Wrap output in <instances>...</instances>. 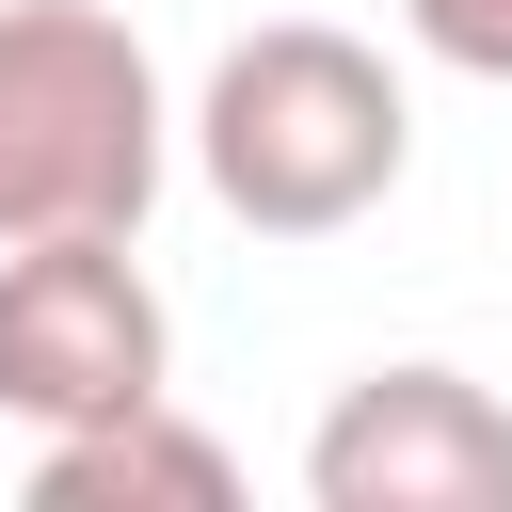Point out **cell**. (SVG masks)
I'll return each instance as SVG.
<instances>
[{"label":"cell","mask_w":512,"mask_h":512,"mask_svg":"<svg viewBox=\"0 0 512 512\" xmlns=\"http://www.w3.org/2000/svg\"><path fill=\"white\" fill-rule=\"evenodd\" d=\"M400 160H416V96H400V64H384L368 32H336V16L240 32V48L208 64V96H192V176H208L224 224H256V240H336V224H368V208L400 192Z\"/></svg>","instance_id":"1"},{"label":"cell","mask_w":512,"mask_h":512,"mask_svg":"<svg viewBox=\"0 0 512 512\" xmlns=\"http://www.w3.org/2000/svg\"><path fill=\"white\" fill-rule=\"evenodd\" d=\"M176 160L160 64L96 0H0V240H144Z\"/></svg>","instance_id":"2"},{"label":"cell","mask_w":512,"mask_h":512,"mask_svg":"<svg viewBox=\"0 0 512 512\" xmlns=\"http://www.w3.org/2000/svg\"><path fill=\"white\" fill-rule=\"evenodd\" d=\"M176 400V320L144 288L128 240H0V416L16 432H80Z\"/></svg>","instance_id":"3"},{"label":"cell","mask_w":512,"mask_h":512,"mask_svg":"<svg viewBox=\"0 0 512 512\" xmlns=\"http://www.w3.org/2000/svg\"><path fill=\"white\" fill-rule=\"evenodd\" d=\"M320 512H512V400L464 368H368L304 432Z\"/></svg>","instance_id":"4"},{"label":"cell","mask_w":512,"mask_h":512,"mask_svg":"<svg viewBox=\"0 0 512 512\" xmlns=\"http://www.w3.org/2000/svg\"><path fill=\"white\" fill-rule=\"evenodd\" d=\"M224 496H240V464H224V432H192L176 400L32 432V512H224Z\"/></svg>","instance_id":"5"},{"label":"cell","mask_w":512,"mask_h":512,"mask_svg":"<svg viewBox=\"0 0 512 512\" xmlns=\"http://www.w3.org/2000/svg\"><path fill=\"white\" fill-rule=\"evenodd\" d=\"M400 32H416L448 80H512V0H400Z\"/></svg>","instance_id":"6"}]
</instances>
